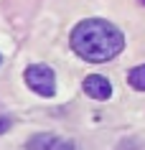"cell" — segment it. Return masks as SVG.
Instances as JSON below:
<instances>
[{
  "mask_svg": "<svg viewBox=\"0 0 145 150\" xmlns=\"http://www.w3.org/2000/svg\"><path fill=\"white\" fill-rule=\"evenodd\" d=\"M69 41H71L74 54L89 64L110 61L125 48L122 31L105 18H87V21L76 23Z\"/></svg>",
  "mask_w": 145,
  "mask_h": 150,
  "instance_id": "obj_1",
  "label": "cell"
},
{
  "mask_svg": "<svg viewBox=\"0 0 145 150\" xmlns=\"http://www.w3.org/2000/svg\"><path fill=\"white\" fill-rule=\"evenodd\" d=\"M23 79H25V84H28V89H33V92L41 94V97H54L56 94V74H54V69L46 66V64H31V66L25 69Z\"/></svg>",
  "mask_w": 145,
  "mask_h": 150,
  "instance_id": "obj_2",
  "label": "cell"
},
{
  "mask_svg": "<svg viewBox=\"0 0 145 150\" xmlns=\"http://www.w3.org/2000/svg\"><path fill=\"white\" fill-rule=\"evenodd\" d=\"M25 150H76V142L59 137V135H51V132H38L33 137H28Z\"/></svg>",
  "mask_w": 145,
  "mask_h": 150,
  "instance_id": "obj_3",
  "label": "cell"
},
{
  "mask_svg": "<svg viewBox=\"0 0 145 150\" xmlns=\"http://www.w3.org/2000/svg\"><path fill=\"white\" fill-rule=\"evenodd\" d=\"M81 87H84V94L92 97V99H97V102H105V99L112 97V84H110V79L102 76V74H89Z\"/></svg>",
  "mask_w": 145,
  "mask_h": 150,
  "instance_id": "obj_4",
  "label": "cell"
},
{
  "mask_svg": "<svg viewBox=\"0 0 145 150\" xmlns=\"http://www.w3.org/2000/svg\"><path fill=\"white\" fill-rule=\"evenodd\" d=\"M127 81H130V87H132V89L145 92V64H140V66H135V69H130Z\"/></svg>",
  "mask_w": 145,
  "mask_h": 150,
  "instance_id": "obj_5",
  "label": "cell"
},
{
  "mask_svg": "<svg viewBox=\"0 0 145 150\" xmlns=\"http://www.w3.org/2000/svg\"><path fill=\"white\" fill-rule=\"evenodd\" d=\"M13 125V120L8 117V115H0V135L3 132H8V127Z\"/></svg>",
  "mask_w": 145,
  "mask_h": 150,
  "instance_id": "obj_6",
  "label": "cell"
},
{
  "mask_svg": "<svg viewBox=\"0 0 145 150\" xmlns=\"http://www.w3.org/2000/svg\"><path fill=\"white\" fill-rule=\"evenodd\" d=\"M137 3H143V5H145V0H137Z\"/></svg>",
  "mask_w": 145,
  "mask_h": 150,
  "instance_id": "obj_7",
  "label": "cell"
},
{
  "mask_svg": "<svg viewBox=\"0 0 145 150\" xmlns=\"http://www.w3.org/2000/svg\"><path fill=\"white\" fill-rule=\"evenodd\" d=\"M0 64H3V56H0Z\"/></svg>",
  "mask_w": 145,
  "mask_h": 150,
  "instance_id": "obj_8",
  "label": "cell"
}]
</instances>
